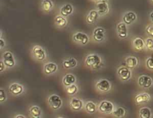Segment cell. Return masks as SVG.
Masks as SVG:
<instances>
[{"mask_svg": "<svg viewBox=\"0 0 153 118\" xmlns=\"http://www.w3.org/2000/svg\"><path fill=\"white\" fill-rule=\"evenodd\" d=\"M102 60L100 55L96 54H88L85 58V64L87 67L95 70L100 67Z\"/></svg>", "mask_w": 153, "mask_h": 118, "instance_id": "cell-1", "label": "cell"}, {"mask_svg": "<svg viewBox=\"0 0 153 118\" xmlns=\"http://www.w3.org/2000/svg\"><path fill=\"white\" fill-rule=\"evenodd\" d=\"M32 55L37 61H42L45 60L47 57V53L45 49L41 45H35L33 46L31 50Z\"/></svg>", "mask_w": 153, "mask_h": 118, "instance_id": "cell-2", "label": "cell"}, {"mask_svg": "<svg viewBox=\"0 0 153 118\" xmlns=\"http://www.w3.org/2000/svg\"><path fill=\"white\" fill-rule=\"evenodd\" d=\"M96 88L100 92H107L111 89V82L106 79H100L96 83Z\"/></svg>", "mask_w": 153, "mask_h": 118, "instance_id": "cell-3", "label": "cell"}, {"mask_svg": "<svg viewBox=\"0 0 153 118\" xmlns=\"http://www.w3.org/2000/svg\"><path fill=\"white\" fill-rule=\"evenodd\" d=\"M48 103L53 110H56L62 107V100L59 95L56 94H52L48 98Z\"/></svg>", "mask_w": 153, "mask_h": 118, "instance_id": "cell-4", "label": "cell"}, {"mask_svg": "<svg viewBox=\"0 0 153 118\" xmlns=\"http://www.w3.org/2000/svg\"><path fill=\"white\" fill-rule=\"evenodd\" d=\"M98 108L99 111L103 114H112L114 110V105L112 103L104 100L100 103Z\"/></svg>", "mask_w": 153, "mask_h": 118, "instance_id": "cell-5", "label": "cell"}, {"mask_svg": "<svg viewBox=\"0 0 153 118\" xmlns=\"http://www.w3.org/2000/svg\"><path fill=\"white\" fill-rule=\"evenodd\" d=\"M2 60L7 67L11 68L15 66L16 61L13 54L10 51H5L2 54Z\"/></svg>", "mask_w": 153, "mask_h": 118, "instance_id": "cell-6", "label": "cell"}, {"mask_svg": "<svg viewBox=\"0 0 153 118\" xmlns=\"http://www.w3.org/2000/svg\"><path fill=\"white\" fill-rule=\"evenodd\" d=\"M73 40L78 44L85 45L88 42L89 38L86 33L82 32H76L73 35Z\"/></svg>", "mask_w": 153, "mask_h": 118, "instance_id": "cell-7", "label": "cell"}, {"mask_svg": "<svg viewBox=\"0 0 153 118\" xmlns=\"http://www.w3.org/2000/svg\"><path fill=\"white\" fill-rule=\"evenodd\" d=\"M105 30L100 27H97L94 29L93 32V38L97 42H100L103 41L105 38Z\"/></svg>", "mask_w": 153, "mask_h": 118, "instance_id": "cell-8", "label": "cell"}, {"mask_svg": "<svg viewBox=\"0 0 153 118\" xmlns=\"http://www.w3.org/2000/svg\"><path fill=\"white\" fill-rule=\"evenodd\" d=\"M117 74L120 79L123 81L128 80L131 77V71L127 67H120L117 70Z\"/></svg>", "mask_w": 153, "mask_h": 118, "instance_id": "cell-9", "label": "cell"}, {"mask_svg": "<svg viewBox=\"0 0 153 118\" xmlns=\"http://www.w3.org/2000/svg\"><path fill=\"white\" fill-rule=\"evenodd\" d=\"M96 10L98 12L99 15H103L106 14L109 11V7L106 1L100 0L97 2Z\"/></svg>", "mask_w": 153, "mask_h": 118, "instance_id": "cell-10", "label": "cell"}, {"mask_svg": "<svg viewBox=\"0 0 153 118\" xmlns=\"http://www.w3.org/2000/svg\"><path fill=\"white\" fill-rule=\"evenodd\" d=\"M8 91L13 95H19L23 93L24 87L20 83H13L9 86Z\"/></svg>", "mask_w": 153, "mask_h": 118, "instance_id": "cell-11", "label": "cell"}, {"mask_svg": "<svg viewBox=\"0 0 153 118\" xmlns=\"http://www.w3.org/2000/svg\"><path fill=\"white\" fill-rule=\"evenodd\" d=\"M83 101L76 97H72L71 98L69 101V105L72 110L74 111H79L83 107Z\"/></svg>", "mask_w": 153, "mask_h": 118, "instance_id": "cell-12", "label": "cell"}, {"mask_svg": "<svg viewBox=\"0 0 153 118\" xmlns=\"http://www.w3.org/2000/svg\"><path fill=\"white\" fill-rule=\"evenodd\" d=\"M57 65L53 62H48L44 66V72L48 75L53 74L57 70Z\"/></svg>", "mask_w": 153, "mask_h": 118, "instance_id": "cell-13", "label": "cell"}, {"mask_svg": "<svg viewBox=\"0 0 153 118\" xmlns=\"http://www.w3.org/2000/svg\"><path fill=\"white\" fill-rule=\"evenodd\" d=\"M138 83L143 88H148L152 85V80L150 77L146 75H143L139 77L138 79Z\"/></svg>", "mask_w": 153, "mask_h": 118, "instance_id": "cell-14", "label": "cell"}, {"mask_svg": "<svg viewBox=\"0 0 153 118\" xmlns=\"http://www.w3.org/2000/svg\"><path fill=\"white\" fill-rule=\"evenodd\" d=\"M117 30L118 36L121 38H126L127 36V29L126 24L123 22H120L117 24Z\"/></svg>", "mask_w": 153, "mask_h": 118, "instance_id": "cell-15", "label": "cell"}, {"mask_svg": "<svg viewBox=\"0 0 153 118\" xmlns=\"http://www.w3.org/2000/svg\"><path fill=\"white\" fill-rule=\"evenodd\" d=\"M77 60L74 57H68L65 59L62 62V66L66 69L74 68L77 66Z\"/></svg>", "mask_w": 153, "mask_h": 118, "instance_id": "cell-16", "label": "cell"}, {"mask_svg": "<svg viewBox=\"0 0 153 118\" xmlns=\"http://www.w3.org/2000/svg\"><path fill=\"white\" fill-rule=\"evenodd\" d=\"M99 13L97 10H91L89 11L88 15L86 17V21L88 24H94L97 20L99 17Z\"/></svg>", "mask_w": 153, "mask_h": 118, "instance_id": "cell-17", "label": "cell"}, {"mask_svg": "<svg viewBox=\"0 0 153 118\" xmlns=\"http://www.w3.org/2000/svg\"><path fill=\"white\" fill-rule=\"evenodd\" d=\"M76 82L75 76L71 73H68L64 76L62 79V83L65 86H68L71 85L75 83Z\"/></svg>", "mask_w": 153, "mask_h": 118, "instance_id": "cell-18", "label": "cell"}, {"mask_svg": "<svg viewBox=\"0 0 153 118\" xmlns=\"http://www.w3.org/2000/svg\"><path fill=\"white\" fill-rule=\"evenodd\" d=\"M136 19V15L132 11H128L124 14L123 17V21L126 24H131Z\"/></svg>", "mask_w": 153, "mask_h": 118, "instance_id": "cell-19", "label": "cell"}, {"mask_svg": "<svg viewBox=\"0 0 153 118\" xmlns=\"http://www.w3.org/2000/svg\"><path fill=\"white\" fill-rule=\"evenodd\" d=\"M73 7L70 4H66L60 9V14L63 17H68L73 13Z\"/></svg>", "mask_w": 153, "mask_h": 118, "instance_id": "cell-20", "label": "cell"}, {"mask_svg": "<svg viewBox=\"0 0 153 118\" xmlns=\"http://www.w3.org/2000/svg\"><path fill=\"white\" fill-rule=\"evenodd\" d=\"M29 113L33 118H39L41 116L42 111L38 106L33 105L29 108Z\"/></svg>", "mask_w": 153, "mask_h": 118, "instance_id": "cell-21", "label": "cell"}, {"mask_svg": "<svg viewBox=\"0 0 153 118\" xmlns=\"http://www.w3.org/2000/svg\"><path fill=\"white\" fill-rule=\"evenodd\" d=\"M65 17L61 15H57L54 18V23L59 28H63L65 27L68 23V21L65 18Z\"/></svg>", "mask_w": 153, "mask_h": 118, "instance_id": "cell-22", "label": "cell"}, {"mask_svg": "<svg viewBox=\"0 0 153 118\" xmlns=\"http://www.w3.org/2000/svg\"><path fill=\"white\" fill-rule=\"evenodd\" d=\"M126 64L129 69H133L138 64V60L134 56H129L126 59Z\"/></svg>", "mask_w": 153, "mask_h": 118, "instance_id": "cell-23", "label": "cell"}, {"mask_svg": "<svg viewBox=\"0 0 153 118\" xmlns=\"http://www.w3.org/2000/svg\"><path fill=\"white\" fill-rule=\"evenodd\" d=\"M150 100V96L147 93L139 94L135 97V101L137 104L146 103Z\"/></svg>", "mask_w": 153, "mask_h": 118, "instance_id": "cell-24", "label": "cell"}, {"mask_svg": "<svg viewBox=\"0 0 153 118\" xmlns=\"http://www.w3.org/2000/svg\"><path fill=\"white\" fill-rule=\"evenodd\" d=\"M85 110L89 114H94L97 111V106L94 103L88 101L85 105Z\"/></svg>", "mask_w": 153, "mask_h": 118, "instance_id": "cell-25", "label": "cell"}, {"mask_svg": "<svg viewBox=\"0 0 153 118\" xmlns=\"http://www.w3.org/2000/svg\"><path fill=\"white\" fill-rule=\"evenodd\" d=\"M41 8L45 12H49L53 8V3L51 0H42L41 2Z\"/></svg>", "mask_w": 153, "mask_h": 118, "instance_id": "cell-26", "label": "cell"}, {"mask_svg": "<svg viewBox=\"0 0 153 118\" xmlns=\"http://www.w3.org/2000/svg\"><path fill=\"white\" fill-rule=\"evenodd\" d=\"M133 46L137 50H141L145 46V42L141 38H136L133 42Z\"/></svg>", "mask_w": 153, "mask_h": 118, "instance_id": "cell-27", "label": "cell"}, {"mask_svg": "<svg viewBox=\"0 0 153 118\" xmlns=\"http://www.w3.org/2000/svg\"><path fill=\"white\" fill-rule=\"evenodd\" d=\"M112 114L116 117H123L126 114V110L121 107H117L114 108Z\"/></svg>", "mask_w": 153, "mask_h": 118, "instance_id": "cell-28", "label": "cell"}, {"mask_svg": "<svg viewBox=\"0 0 153 118\" xmlns=\"http://www.w3.org/2000/svg\"><path fill=\"white\" fill-rule=\"evenodd\" d=\"M151 115V110L147 107L141 108L139 110V117L141 118H149Z\"/></svg>", "mask_w": 153, "mask_h": 118, "instance_id": "cell-29", "label": "cell"}, {"mask_svg": "<svg viewBox=\"0 0 153 118\" xmlns=\"http://www.w3.org/2000/svg\"><path fill=\"white\" fill-rule=\"evenodd\" d=\"M78 86L75 83L69 86H66V92L68 94L70 95H74L76 94L78 92Z\"/></svg>", "mask_w": 153, "mask_h": 118, "instance_id": "cell-30", "label": "cell"}, {"mask_svg": "<svg viewBox=\"0 0 153 118\" xmlns=\"http://www.w3.org/2000/svg\"><path fill=\"white\" fill-rule=\"evenodd\" d=\"M6 100H7V95H6L5 91L4 89L1 88L0 89V102L2 103L5 101Z\"/></svg>", "mask_w": 153, "mask_h": 118, "instance_id": "cell-31", "label": "cell"}, {"mask_svg": "<svg viewBox=\"0 0 153 118\" xmlns=\"http://www.w3.org/2000/svg\"><path fill=\"white\" fill-rule=\"evenodd\" d=\"M146 47L149 49H153V40L151 38H148L146 39Z\"/></svg>", "mask_w": 153, "mask_h": 118, "instance_id": "cell-32", "label": "cell"}, {"mask_svg": "<svg viewBox=\"0 0 153 118\" xmlns=\"http://www.w3.org/2000/svg\"><path fill=\"white\" fill-rule=\"evenodd\" d=\"M146 66L148 69L153 70V57H150L146 60Z\"/></svg>", "mask_w": 153, "mask_h": 118, "instance_id": "cell-33", "label": "cell"}, {"mask_svg": "<svg viewBox=\"0 0 153 118\" xmlns=\"http://www.w3.org/2000/svg\"><path fill=\"white\" fill-rule=\"evenodd\" d=\"M146 32L151 36L153 37V27L151 26H149L146 29Z\"/></svg>", "mask_w": 153, "mask_h": 118, "instance_id": "cell-34", "label": "cell"}, {"mask_svg": "<svg viewBox=\"0 0 153 118\" xmlns=\"http://www.w3.org/2000/svg\"><path fill=\"white\" fill-rule=\"evenodd\" d=\"M1 69H0V72L1 73H2L4 70H5V67H7L6 66H5V64H4V61H3V60H2V59L1 60Z\"/></svg>", "mask_w": 153, "mask_h": 118, "instance_id": "cell-35", "label": "cell"}, {"mask_svg": "<svg viewBox=\"0 0 153 118\" xmlns=\"http://www.w3.org/2000/svg\"><path fill=\"white\" fill-rule=\"evenodd\" d=\"M5 41L4 39H2V38H1L0 39V48L1 49H2L4 47H5Z\"/></svg>", "mask_w": 153, "mask_h": 118, "instance_id": "cell-36", "label": "cell"}, {"mask_svg": "<svg viewBox=\"0 0 153 118\" xmlns=\"http://www.w3.org/2000/svg\"><path fill=\"white\" fill-rule=\"evenodd\" d=\"M15 117L16 118H19V117H22V118H25V116L24 115H17L15 116Z\"/></svg>", "mask_w": 153, "mask_h": 118, "instance_id": "cell-37", "label": "cell"}, {"mask_svg": "<svg viewBox=\"0 0 153 118\" xmlns=\"http://www.w3.org/2000/svg\"><path fill=\"white\" fill-rule=\"evenodd\" d=\"M150 17H151V20H152V21L153 22V11L151 13V14H150Z\"/></svg>", "mask_w": 153, "mask_h": 118, "instance_id": "cell-38", "label": "cell"}, {"mask_svg": "<svg viewBox=\"0 0 153 118\" xmlns=\"http://www.w3.org/2000/svg\"><path fill=\"white\" fill-rule=\"evenodd\" d=\"M92 1H95V2H98V1H100V0H92Z\"/></svg>", "mask_w": 153, "mask_h": 118, "instance_id": "cell-39", "label": "cell"}, {"mask_svg": "<svg viewBox=\"0 0 153 118\" xmlns=\"http://www.w3.org/2000/svg\"><path fill=\"white\" fill-rule=\"evenodd\" d=\"M151 1L152 3H153V0H151Z\"/></svg>", "mask_w": 153, "mask_h": 118, "instance_id": "cell-40", "label": "cell"}, {"mask_svg": "<svg viewBox=\"0 0 153 118\" xmlns=\"http://www.w3.org/2000/svg\"><path fill=\"white\" fill-rule=\"evenodd\" d=\"M102 1H107V0H102Z\"/></svg>", "mask_w": 153, "mask_h": 118, "instance_id": "cell-41", "label": "cell"}]
</instances>
